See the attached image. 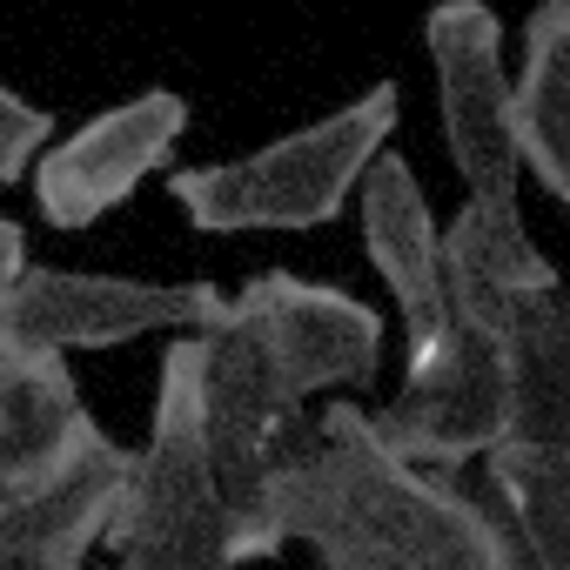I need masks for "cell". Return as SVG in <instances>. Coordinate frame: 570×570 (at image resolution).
Masks as SVG:
<instances>
[{"mask_svg":"<svg viewBox=\"0 0 570 570\" xmlns=\"http://www.w3.org/2000/svg\"><path fill=\"white\" fill-rule=\"evenodd\" d=\"M282 543H309L323 570H497L503 517L456 470L396 456L376 410L336 403L316 450L275 497Z\"/></svg>","mask_w":570,"mask_h":570,"instance_id":"1","label":"cell"},{"mask_svg":"<svg viewBox=\"0 0 570 570\" xmlns=\"http://www.w3.org/2000/svg\"><path fill=\"white\" fill-rule=\"evenodd\" d=\"M423 55L436 75V115L450 141V168L463 181V215L443 228L450 296L517 316L530 296H557L563 275L537 248L517 175V75L503 55V14L490 0H436L423 14Z\"/></svg>","mask_w":570,"mask_h":570,"instance_id":"2","label":"cell"},{"mask_svg":"<svg viewBox=\"0 0 570 570\" xmlns=\"http://www.w3.org/2000/svg\"><path fill=\"white\" fill-rule=\"evenodd\" d=\"M396 115H403L396 81H376L356 101H343L336 115L262 141L255 155L175 168L168 195H175V208H181V222L195 235L330 228V222H343V208H350L356 181L370 175V161L396 141Z\"/></svg>","mask_w":570,"mask_h":570,"instance_id":"3","label":"cell"},{"mask_svg":"<svg viewBox=\"0 0 570 570\" xmlns=\"http://www.w3.org/2000/svg\"><path fill=\"white\" fill-rule=\"evenodd\" d=\"M108 550L128 570H235V517L208 456L202 336H175L155 376V423L128 463Z\"/></svg>","mask_w":570,"mask_h":570,"instance_id":"4","label":"cell"},{"mask_svg":"<svg viewBox=\"0 0 570 570\" xmlns=\"http://www.w3.org/2000/svg\"><path fill=\"white\" fill-rule=\"evenodd\" d=\"M202 410H208V456L235 517V563H268L282 557L275 530V497L296 476V463L316 450V423L303 416V396L275 370L262 336L222 309L215 330H202Z\"/></svg>","mask_w":570,"mask_h":570,"instance_id":"5","label":"cell"},{"mask_svg":"<svg viewBox=\"0 0 570 570\" xmlns=\"http://www.w3.org/2000/svg\"><path fill=\"white\" fill-rule=\"evenodd\" d=\"M510 330L517 316L450 296V323L410 350L396 403L376 410L383 443L423 470H463L483 463L497 443H510V416H517Z\"/></svg>","mask_w":570,"mask_h":570,"instance_id":"6","label":"cell"},{"mask_svg":"<svg viewBox=\"0 0 570 570\" xmlns=\"http://www.w3.org/2000/svg\"><path fill=\"white\" fill-rule=\"evenodd\" d=\"M228 309L215 282H141L101 268H48L28 262L0 289V350L8 356H68V350H121L161 330L202 336Z\"/></svg>","mask_w":570,"mask_h":570,"instance_id":"7","label":"cell"},{"mask_svg":"<svg viewBox=\"0 0 570 570\" xmlns=\"http://www.w3.org/2000/svg\"><path fill=\"white\" fill-rule=\"evenodd\" d=\"M195 108L175 88H141L135 101L101 108L75 135H55L35 161V215L61 235L95 228L101 215L128 208L148 175H161L188 135Z\"/></svg>","mask_w":570,"mask_h":570,"instance_id":"8","label":"cell"},{"mask_svg":"<svg viewBox=\"0 0 570 570\" xmlns=\"http://www.w3.org/2000/svg\"><path fill=\"white\" fill-rule=\"evenodd\" d=\"M235 316L262 336L275 370L289 376L296 396L316 390H370L383 370V316L336 289V282H309L289 268H262L228 296Z\"/></svg>","mask_w":570,"mask_h":570,"instance_id":"9","label":"cell"},{"mask_svg":"<svg viewBox=\"0 0 570 570\" xmlns=\"http://www.w3.org/2000/svg\"><path fill=\"white\" fill-rule=\"evenodd\" d=\"M356 228L363 255L383 275V289L403 316V343H430L450 323V268H443V222L410 168V155L383 148L356 181Z\"/></svg>","mask_w":570,"mask_h":570,"instance_id":"10","label":"cell"},{"mask_svg":"<svg viewBox=\"0 0 570 570\" xmlns=\"http://www.w3.org/2000/svg\"><path fill=\"white\" fill-rule=\"evenodd\" d=\"M101 436L68 356H0V503L61 483Z\"/></svg>","mask_w":570,"mask_h":570,"instance_id":"11","label":"cell"},{"mask_svg":"<svg viewBox=\"0 0 570 570\" xmlns=\"http://www.w3.org/2000/svg\"><path fill=\"white\" fill-rule=\"evenodd\" d=\"M135 450L101 436L61 483L0 503V570H88V550L108 543Z\"/></svg>","mask_w":570,"mask_h":570,"instance_id":"12","label":"cell"},{"mask_svg":"<svg viewBox=\"0 0 570 570\" xmlns=\"http://www.w3.org/2000/svg\"><path fill=\"white\" fill-rule=\"evenodd\" d=\"M517 148L537 188L570 215V0H537L517 55Z\"/></svg>","mask_w":570,"mask_h":570,"instance_id":"13","label":"cell"},{"mask_svg":"<svg viewBox=\"0 0 570 570\" xmlns=\"http://www.w3.org/2000/svg\"><path fill=\"white\" fill-rule=\"evenodd\" d=\"M483 503L510 523L530 570H570V450L543 443H497L476 476Z\"/></svg>","mask_w":570,"mask_h":570,"instance_id":"14","label":"cell"},{"mask_svg":"<svg viewBox=\"0 0 570 570\" xmlns=\"http://www.w3.org/2000/svg\"><path fill=\"white\" fill-rule=\"evenodd\" d=\"M510 370H517L510 436L517 443H543V450H570V303H563V289L557 296H530L517 309Z\"/></svg>","mask_w":570,"mask_h":570,"instance_id":"15","label":"cell"},{"mask_svg":"<svg viewBox=\"0 0 570 570\" xmlns=\"http://www.w3.org/2000/svg\"><path fill=\"white\" fill-rule=\"evenodd\" d=\"M55 141V115L35 108L28 95H14L8 81H0V188H14L35 175V161L48 155Z\"/></svg>","mask_w":570,"mask_h":570,"instance_id":"16","label":"cell"},{"mask_svg":"<svg viewBox=\"0 0 570 570\" xmlns=\"http://www.w3.org/2000/svg\"><path fill=\"white\" fill-rule=\"evenodd\" d=\"M28 268V228L14 222V215H0V289Z\"/></svg>","mask_w":570,"mask_h":570,"instance_id":"17","label":"cell"},{"mask_svg":"<svg viewBox=\"0 0 570 570\" xmlns=\"http://www.w3.org/2000/svg\"><path fill=\"white\" fill-rule=\"evenodd\" d=\"M497 570H530V557L517 550V537H510V523H503V557H497Z\"/></svg>","mask_w":570,"mask_h":570,"instance_id":"18","label":"cell"},{"mask_svg":"<svg viewBox=\"0 0 570 570\" xmlns=\"http://www.w3.org/2000/svg\"><path fill=\"white\" fill-rule=\"evenodd\" d=\"M108 570H128V563H108Z\"/></svg>","mask_w":570,"mask_h":570,"instance_id":"19","label":"cell"},{"mask_svg":"<svg viewBox=\"0 0 570 570\" xmlns=\"http://www.w3.org/2000/svg\"><path fill=\"white\" fill-rule=\"evenodd\" d=\"M563 303H570V289H563Z\"/></svg>","mask_w":570,"mask_h":570,"instance_id":"20","label":"cell"},{"mask_svg":"<svg viewBox=\"0 0 570 570\" xmlns=\"http://www.w3.org/2000/svg\"><path fill=\"white\" fill-rule=\"evenodd\" d=\"M0 356H8V350H0Z\"/></svg>","mask_w":570,"mask_h":570,"instance_id":"21","label":"cell"}]
</instances>
